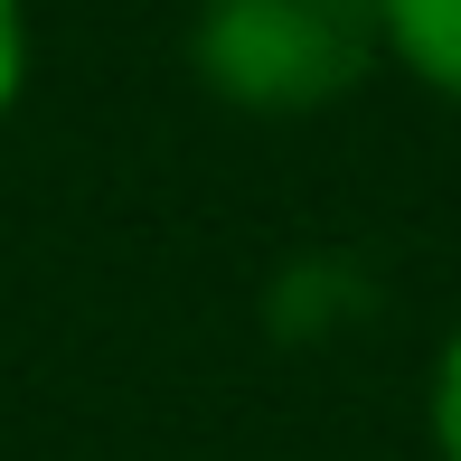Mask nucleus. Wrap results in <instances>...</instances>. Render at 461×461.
Here are the masks:
<instances>
[{
  "label": "nucleus",
  "instance_id": "obj_1",
  "mask_svg": "<svg viewBox=\"0 0 461 461\" xmlns=\"http://www.w3.org/2000/svg\"><path fill=\"white\" fill-rule=\"evenodd\" d=\"M188 57L236 113H321L386 57V19L376 0H198Z\"/></svg>",
  "mask_w": 461,
  "mask_h": 461
},
{
  "label": "nucleus",
  "instance_id": "obj_2",
  "mask_svg": "<svg viewBox=\"0 0 461 461\" xmlns=\"http://www.w3.org/2000/svg\"><path fill=\"white\" fill-rule=\"evenodd\" d=\"M386 57H405L433 95H461V0H376Z\"/></svg>",
  "mask_w": 461,
  "mask_h": 461
},
{
  "label": "nucleus",
  "instance_id": "obj_3",
  "mask_svg": "<svg viewBox=\"0 0 461 461\" xmlns=\"http://www.w3.org/2000/svg\"><path fill=\"white\" fill-rule=\"evenodd\" d=\"M433 443H443V461H461V330L433 367Z\"/></svg>",
  "mask_w": 461,
  "mask_h": 461
},
{
  "label": "nucleus",
  "instance_id": "obj_4",
  "mask_svg": "<svg viewBox=\"0 0 461 461\" xmlns=\"http://www.w3.org/2000/svg\"><path fill=\"white\" fill-rule=\"evenodd\" d=\"M19 86H29V10L0 0V113L19 104Z\"/></svg>",
  "mask_w": 461,
  "mask_h": 461
}]
</instances>
